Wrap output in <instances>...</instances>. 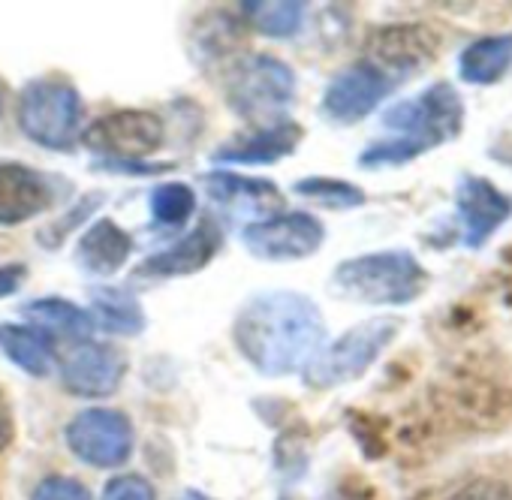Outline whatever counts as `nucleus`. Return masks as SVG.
<instances>
[{"label":"nucleus","instance_id":"17","mask_svg":"<svg viewBox=\"0 0 512 500\" xmlns=\"http://www.w3.org/2000/svg\"><path fill=\"white\" fill-rule=\"evenodd\" d=\"M202 184L208 187L211 199L220 202V205H226L229 211L266 214V217H272L269 211H275V208L284 205L281 190L275 187V181H266V178H244V175L217 169V172L202 175Z\"/></svg>","mask_w":512,"mask_h":500},{"label":"nucleus","instance_id":"6","mask_svg":"<svg viewBox=\"0 0 512 500\" xmlns=\"http://www.w3.org/2000/svg\"><path fill=\"white\" fill-rule=\"evenodd\" d=\"M383 127L413 142L422 154L455 139L464 127V100L449 82L425 88L419 97L392 106L383 115Z\"/></svg>","mask_w":512,"mask_h":500},{"label":"nucleus","instance_id":"26","mask_svg":"<svg viewBox=\"0 0 512 500\" xmlns=\"http://www.w3.org/2000/svg\"><path fill=\"white\" fill-rule=\"evenodd\" d=\"M100 500H157V494H154V485L145 476L127 473V476H115L106 485Z\"/></svg>","mask_w":512,"mask_h":500},{"label":"nucleus","instance_id":"8","mask_svg":"<svg viewBox=\"0 0 512 500\" xmlns=\"http://www.w3.org/2000/svg\"><path fill=\"white\" fill-rule=\"evenodd\" d=\"M241 241L256 260H269V263L308 260L323 247L326 226L317 214L281 211L247 223L241 229Z\"/></svg>","mask_w":512,"mask_h":500},{"label":"nucleus","instance_id":"15","mask_svg":"<svg viewBox=\"0 0 512 500\" xmlns=\"http://www.w3.org/2000/svg\"><path fill=\"white\" fill-rule=\"evenodd\" d=\"M133 254V238L127 229H121L115 220L109 217H100L94 220L79 244H76V263L85 275L91 278H112L124 269V263L130 260Z\"/></svg>","mask_w":512,"mask_h":500},{"label":"nucleus","instance_id":"18","mask_svg":"<svg viewBox=\"0 0 512 500\" xmlns=\"http://www.w3.org/2000/svg\"><path fill=\"white\" fill-rule=\"evenodd\" d=\"M0 353H4L19 371L31 377H49L55 365V338L37 326L0 323Z\"/></svg>","mask_w":512,"mask_h":500},{"label":"nucleus","instance_id":"4","mask_svg":"<svg viewBox=\"0 0 512 500\" xmlns=\"http://www.w3.org/2000/svg\"><path fill=\"white\" fill-rule=\"evenodd\" d=\"M82 118L85 103L67 82L34 79L19 97V127L46 151H70L82 136Z\"/></svg>","mask_w":512,"mask_h":500},{"label":"nucleus","instance_id":"10","mask_svg":"<svg viewBox=\"0 0 512 500\" xmlns=\"http://www.w3.org/2000/svg\"><path fill=\"white\" fill-rule=\"evenodd\" d=\"M392 91V76H386L377 64L359 61L341 70L323 94V115L332 124H359L368 118Z\"/></svg>","mask_w":512,"mask_h":500},{"label":"nucleus","instance_id":"20","mask_svg":"<svg viewBox=\"0 0 512 500\" xmlns=\"http://www.w3.org/2000/svg\"><path fill=\"white\" fill-rule=\"evenodd\" d=\"M91 317L94 326H100L109 335H139L145 329V314L139 308V302L115 287H100L91 290Z\"/></svg>","mask_w":512,"mask_h":500},{"label":"nucleus","instance_id":"27","mask_svg":"<svg viewBox=\"0 0 512 500\" xmlns=\"http://www.w3.org/2000/svg\"><path fill=\"white\" fill-rule=\"evenodd\" d=\"M31 500H91V494L82 482L70 476H49L34 488Z\"/></svg>","mask_w":512,"mask_h":500},{"label":"nucleus","instance_id":"31","mask_svg":"<svg viewBox=\"0 0 512 500\" xmlns=\"http://www.w3.org/2000/svg\"><path fill=\"white\" fill-rule=\"evenodd\" d=\"M0 115H4V97H0Z\"/></svg>","mask_w":512,"mask_h":500},{"label":"nucleus","instance_id":"19","mask_svg":"<svg viewBox=\"0 0 512 500\" xmlns=\"http://www.w3.org/2000/svg\"><path fill=\"white\" fill-rule=\"evenodd\" d=\"M512 67V34H491L467 43L458 55V76L467 85L485 88L500 82Z\"/></svg>","mask_w":512,"mask_h":500},{"label":"nucleus","instance_id":"25","mask_svg":"<svg viewBox=\"0 0 512 500\" xmlns=\"http://www.w3.org/2000/svg\"><path fill=\"white\" fill-rule=\"evenodd\" d=\"M103 193H88V196H82L73 208H67L64 211V217H58L55 223H49L37 238H40V244L46 247V250H55V247H61L91 214H94V208H100L103 205Z\"/></svg>","mask_w":512,"mask_h":500},{"label":"nucleus","instance_id":"1","mask_svg":"<svg viewBox=\"0 0 512 500\" xmlns=\"http://www.w3.org/2000/svg\"><path fill=\"white\" fill-rule=\"evenodd\" d=\"M232 341L253 371H260L263 377H287L305 371L323 350L326 320L302 293H256L238 308Z\"/></svg>","mask_w":512,"mask_h":500},{"label":"nucleus","instance_id":"16","mask_svg":"<svg viewBox=\"0 0 512 500\" xmlns=\"http://www.w3.org/2000/svg\"><path fill=\"white\" fill-rule=\"evenodd\" d=\"M305 130L293 121H284L278 127H266L256 130L250 136L232 139L220 148H214L211 160L214 163H235V166H263V163H281L284 157H290L299 142H302Z\"/></svg>","mask_w":512,"mask_h":500},{"label":"nucleus","instance_id":"5","mask_svg":"<svg viewBox=\"0 0 512 500\" xmlns=\"http://www.w3.org/2000/svg\"><path fill=\"white\" fill-rule=\"evenodd\" d=\"M398 332V317H374L353 326L311 359V365L302 371L305 383L311 389H335L341 383L365 377V371L383 356V350L398 338Z\"/></svg>","mask_w":512,"mask_h":500},{"label":"nucleus","instance_id":"29","mask_svg":"<svg viewBox=\"0 0 512 500\" xmlns=\"http://www.w3.org/2000/svg\"><path fill=\"white\" fill-rule=\"evenodd\" d=\"M25 278H28V269L22 263L0 266V299H10L13 293H19V287H22Z\"/></svg>","mask_w":512,"mask_h":500},{"label":"nucleus","instance_id":"14","mask_svg":"<svg viewBox=\"0 0 512 500\" xmlns=\"http://www.w3.org/2000/svg\"><path fill=\"white\" fill-rule=\"evenodd\" d=\"M455 208L464 223V247L479 250L512 217V196L482 175H464L455 187Z\"/></svg>","mask_w":512,"mask_h":500},{"label":"nucleus","instance_id":"21","mask_svg":"<svg viewBox=\"0 0 512 500\" xmlns=\"http://www.w3.org/2000/svg\"><path fill=\"white\" fill-rule=\"evenodd\" d=\"M241 16L266 37L290 40L305 25V4L299 0H247L241 4Z\"/></svg>","mask_w":512,"mask_h":500},{"label":"nucleus","instance_id":"12","mask_svg":"<svg viewBox=\"0 0 512 500\" xmlns=\"http://www.w3.org/2000/svg\"><path fill=\"white\" fill-rule=\"evenodd\" d=\"M223 247V229L217 220L202 217L193 232L178 238L172 247L148 257L133 269V281H169V278H187L202 272Z\"/></svg>","mask_w":512,"mask_h":500},{"label":"nucleus","instance_id":"7","mask_svg":"<svg viewBox=\"0 0 512 500\" xmlns=\"http://www.w3.org/2000/svg\"><path fill=\"white\" fill-rule=\"evenodd\" d=\"M166 127L148 109H118L94 121L82 142L103 163H145L163 145Z\"/></svg>","mask_w":512,"mask_h":500},{"label":"nucleus","instance_id":"3","mask_svg":"<svg viewBox=\"0 0 512 500\" xmlns=\"http://www.w3.org/2000/svg\"><path fill=\"white\" fill-rule=\"evenodd\" d=\"M226 103L256 127H278L296 103V76L281 58L247 55L226 73Z\"/></svg>","mask_w":512,"mask_h":500},{"label":"nucleus","instance_id":"30","mask_svg":"<svg viewBox=\"0 0 512 500\" xmlns=\"http://www.w3.org/2000/svg\"><path fill=\"white\" fill-rule=\"evenodd\" d=\"M16 437V419H13V407L7 401V395L0 392V452H4Z\"/></svg>","mask_w":512,"mask_h":500},{"label":"nucleus","instance_id":"11","mask_svg":"<svg viewBox=\"0 0 512 500\" xmlns=\"http://www.w3.org/2000/svg\"><path fill=\"white\" fill-rule=\"evenodd\" d=\"M127 359L112 344L79 341L61 359V383L76 398H109L118 392Z\"/></svg>","mask_w":512,"mask_h":500},{"label":"nucleus","instance_id":"28","mask_svg":"<svg viewBox=\"0 0 512 500\" xmlns=\"http://www.w3.org/2000/svg\"><path fill=\"white\" fill-rule=\"evenodd\" d=\"M449 500H512V488L500 479H470L467 485H461Z\"/></svg>","mask_w":512,"mask_h":500},{"label":"nucleus","instance_id":"22","mask_svg":"<svg viewBox=\"0 0 512 500\" xmlns=\"http://www.w3.org/2000/svg\"><path fill=\"white\" fill-rule=\"evenodd\" d=\"M25 317H31L43 329H55V332H61L67 338H76V341H88L91 332L97 329L91 311H85V308L61 299V296H46V299L28 302L25 305Z\"/></svg>","mask_w":512,"mask_h":500},{"label":"nucleus","instance_id":"23","mask_svg":"<svg viewBox=\"0 0 512 500\" xmlns=\"http://www.w3.org/2000/svg\"><path fill=\"white\" fill-rule=\"evenodd\" d=\"M293 193L305 196V199H314L326 208H335V211H350V208H359L365 205V190L344 181V178H329V175H311V178H299L293 184Z\"/></svg>","mask_w":512,"mask_h":500},{"label":"nucleus","instance_id":"13","mask_svg":"<svg viewBox=\"0 0 512 500\" xmlns=\"http://www.w3.org/2000/svg\"><path fill=\"white\" fill-rule=\"evenodd\" d=\"M58 199L61 190L52 175L16 160H0V226L28 223L55 208Z\"/></svg>","mask_w":512,"mask_h":500},{"label":"nucleus","instance_id":"2","mask_svg":"<svg viewBox=\"0 0 512 500\" xmlns=\"http://www.w3.org/2000/svg\"><path fill=\"white\" fill-rule=\"evenodd\" d=\"M332 290L362 305H410L428 290V272L410 250H377L344 260L332 272Z\"/></svg>","mask_w":512,"mask_h":500},{"label":"nucleus","instance_id":"24","mask_svg":"<svg viewBox=\"0 0 512 500\" xmlns=\"http://www.w3.org/2000/svg\"><path fill=\"white\" fill-rule=\"evenodd\" d=\"M151 214L157 223L166 226H181L193 217L196 211V193L190 184L184 181H169V184H157L148 196Z\"/></svg>","mask_w":512,"mask_h":500},{"label":"nucleus","instance_id":"9","mask_svg":"<svg viewBox=\"0 0 512 500\" xmlns=\"http://www.w3.org/2000/svg\"><path fill=\"white\" fill-rule=\"evenodd\" d=\"M64 437L76 458L103 470L121 467L133 452V425L121 410L112 407H88L76 413Z\"/></svg>","mask_w":512,"mask_h":500}]
</instances>
